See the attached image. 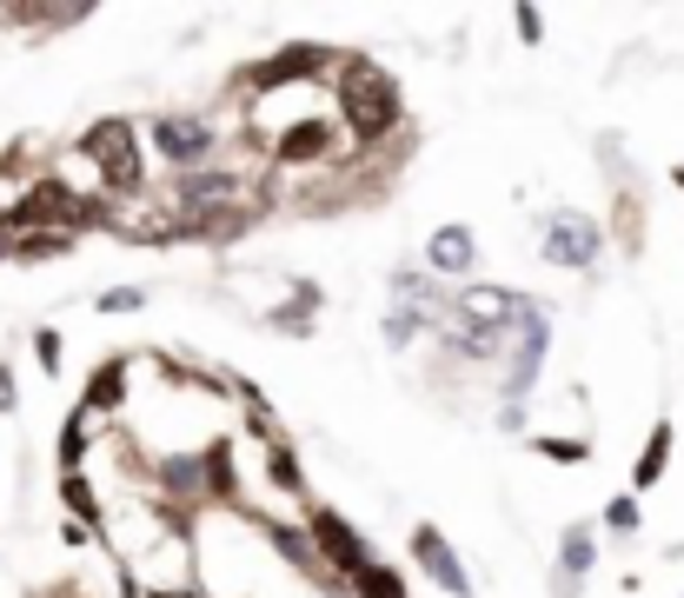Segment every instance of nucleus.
Segmentation results:
<instances>
[{"label": "nucleus", "mask_w": 684, "mask_h": 598, "mask_svg": "<svg viewBox=\"0 0 684 598\" xmlns=\"http://www.w3.org/2000/svg\"><path fill=\"white\" fill-rule=\"evenodd\" d=\"M326 94H332V114H339V127L353 133L359 153H379V146H392L399 133H412V127H405V94H399V80H392L373 54H339Z\"/></svg>", "instance_id": "1"}, {"label": "nucleus", "mask_w": 684, "mask_h": 598, "mask_svg": "<svg viewBox=\"0 0 684 598\" xmlns=\"http://www.w3.org/2000/svg\"><path fill=\"white\" fill-rule=\"evenodd\" d=\"M332 67H339V47H319V40H293V47H273L267 60H246L226 94L233 107H260L273 94H299V87H332Z\"/></svg>", "instance_id": "2"}, {"label": "nucleus", "mask_w": 684, "mask_h": 598, "mask_svg": "<svg viewBox=\"0 0 684 598\" xmlns=\"http://www.w3.org/2000/svg\"><path fill=\"white\" fill-rule=\"evenodd\" d=\"M73 146L94 160V174H101L107 200H133V194H146V153H140L146 140H140V120L107 114V120H94L87 133H80Z\"/></svg>", "instance_id": "3"}, {"label": "nucleus", "mask_w": 684, "mask_h": 598, "mask_svg": "<svg viewBox=\"0 0 684 598\" xmlns=\"http://www.w3.org/2000/svg\"><path fill=\"white\" fill-rule=\"evenodd\" d=\"M140 140H146L166 166H174V174L213 166V160L226 153V127H220L213 114H200V107H166V114H153Z\"/></svg>", "instance_id": "4"}, {"label": "nucleus", "mask_w": 684, "mask_h": 598, "mask_svg": "<svg viewBox=\"0 0 684 598\" xmlns=\"http://www.w3.org/2000/svg\"><path fill=\"white\" fill-rule=\"evenodd\" d=\"M545 347H552V306H545V300H526L519 326H511V353H505V373H498V392H505V406H526V392L539 386Z\"/></svg>", "instance_id": "5"}, {"label": "nucleus", "mask_w": 684, "mask_h": 598, "mask_svg": "<svg viewBox=\"0 0 684 598\" xmlns=\"http://www.w3.org/2000/svg\"><path fill=\"white\" fill-rule=\"evenodd\" d=\"M306 539H312V552H319V565L346 585L353 572H366L373 565V546L359 539V526L346 519V512H332V505H319V499H306Z\"/></svg>", "instance_id": "6"}, {"label": "nucleus", "mask_w": 684, "mask_h": 598, "mask_svg": "<svg viewBox=\"0 0 684 598\" xmlns=\"http://www.w3.org/2000/svg\"><path fill=\"white\" fill-rule=\"evenodd\" d=\"M545 260L571 267V273H598V260H605V226H598L591 213H578V207H558L545 220Z\"/></svg>", "instance_id": "7"}, {"label": "nucleus", "mask_w": 684, "mask_h": 598, "mask_svg": "<svg viewBox=\"0 0 684 598\" xmlns=\"http://www.w3.org/2000/svg\"><path fill=\"white\" fill-rule=\"evenodd\" d=\"M252 526H260V539L280 552V565L286 572H299L306 585H319L326 598H339V591H346V585H339L326 565H319V552H312V539H306V526H293V519H280V512H252Z\"/></svg>", "instance_id": "8"}, {"label": "nucleus", "mask_w": 684, "mask_h": 598, "mask_svg": "<svg viewBox=\"0 0 684 598\" xmlns=\"http://www.w3.org/2000/svg\"><path fill=\"white\" fill-rule=\"evenodd\" d=\"M532 293H511V286H485V280H465L459 300H452V319L459 326H492V332H511L519 326Z\"/></svg>", "instance_id": "9"}, {"label": "nucleus", "mask_w": 684, "mask_h": 598, "mask_svg": "<svg viewBox=\"0 0 684 598\" xmlns=\"http://www.w3.org/2000/svg\"><path fill=\"white\" fill-rule=\"evenodd\" d=\"M472 267H479V233H472L465 220L433 226V239H425V273L446 280V286H465V280H472Z\"/></svg>", "instance_id": "10"}, {"label": "nucleus", "mask_w": 684, "mask_h": 598, "mask_svg": "<svg viewBox=\"0 0 684 598\" xmlns=\"http://www.w3.org/2000/svg\"><path fill=\"white\" fill-rule=\"evenodd\" d=\"M319 306H326V286H319V280L286 273V280H280V306H267V313H260V326H267V332H280V339H306V332L319 326Z\"/></svg>", "instance_id": "11"}, {"label": "nucleus", "mask_w": 684, "mask_h": 598, "mask_svg": "<svg viewBox=\"0 0 684 598\" xmlns=\"http://www.w3.org/2000/svg\"><path fill=\"white\" fill-rule=\"evenodd\" d=\"M412 565L433 578L446 598H472V578H465V559L452 552V539L439 526H412Z\"/></svg>", "instance_id": "12"}, {"label": "nucleus", "mask_w": 684, "mask_h": 598, "mask_svg": "<svg viewBox=\"0 0 684 598\" xmlns=\"http://www.w3.org/2000/svg\"><path fill=\"white\" fill-rule=\"evenodd\" d=\"M127 366H133V360H107V366H94L87 392H80V412H94L101 425H114V419L127 412Z\"/></svg>", "instance_id": "13"}, {"label": "nucleus", "mask_w": 684, "mask_h": 598, "mask_svg": "<svg viewBox=\"0 0 684 598\" xmlns=\"http://www.w3.org/2000/svg\"><path fill=\"white\" fill-rule=\"evenodd\" d=\"M60 505H67V519L87 526V532L107 526V499H101V485H94L87 472H60Z\"/></svg>", "instance_id": "14"}, {"label": "nucleus", "mask_w": 684, "mask_h": 598, "mask_svg": "<svg viewBox=\"0 0 684 598\" xmlns=\"http://www.w3.org/2000/svg\"><path fill=\"white\" fill-rule=\"evenodd\" d=\"M80 21H94V8H0V27L14 34H67Z\"/></svg>", "instance_id": "15"}, {"label": "nucleus", "mask_w": 684, "mask_h": 598, "mask_svg": "<svg viewBox=\"0 0 684 598\" xmlns=\"http://www.w3.org/2000/svg\"><path fill=\"white\" fill-rule=\"evenodd\" d=\"M671 446H677L671 419H658V425H651V439H645V453H638V466H632V499L651 492V485H664V472H671Z\"/></svg>", "instance_id": "16"}, {"label": "nucleus", "mask_w": 684, "mask_h": 598, "mask_svg": "<svg viewBox=\"0 0 684 598\" xmlns=\"http://www.w3.org/2000/svg\"><path fill=\"white\" fill-rule=\"evenodd\" d=\"M94 433H101V419L94 412H67V425H60V446H54V459H60V472H87V453H94Z\"/></svg>", "instance_id": "17"}, {"label": "nucleus", "mask_w": 684, "mask_h": 598, "mask_svg": "<svg viewBox=\"0 0 684 598\" xmlns=\"http://www.w3.org/2000/svg\"><path fill=\"white\" fill-rule=\"evenodd\" d=\"M612 239L625 246V260H638V253H645V200H638V187H618L612 194Z\"/></svg>", "instance_id": "18"}, {"label": "nucleus", "mask_w": 684, "mask_h": 598, "mask_svg": "<svg viewBox=\"0 0 684 598\" xmlns=\"http://www.w3.org/2000/svg\"><path fill=\"white\" fill-rule=\"evenodd\" d=\"M591 565H598L591 526H565V539H558V578H571V591H578V578H591Z\"/></svg>", "instance_id": "19"}, {"label": "nucleus", "mask_w": 684, "mask_h": 598, "mask_svg": "<svg viewBox=\"0 0 684 598\" xmlns=\"http://www.w3.org/2000/svg\"><path fill=\"white\" fill-rule=\"evenodd\" d=\"M267 485L306 505V472H299V453H293V439H273V446H267Z\"/></svg>", "instance_id": "20"}, {"label": "nucleus", "mask_w": 684, "mask_h": 598, "mask_svg": "<svg viewBox=\"0 0 684 598\" xmlns=\"http://www.w3.org/2000/svg\"><path fill=\"white\" fill-rule=\"evenodd\" d=\"M346 598H412V591H405V578H399L392 565H379V559H373L366 572H353V578H346Z\"/></svg>", "instance_id": "21"}, {"label": "nucleus", "mask_w": 684, "mask_h": 598, "mask_svg": "<svg viewBox=\"0 0 684 598\" xmlns=\"http://www.w3.org/2000/svg\"><path fill=\"white\" fill-rule=\"evenodd\" d=\"M379 332H386V347H392V353H405V347H412V339H425V332H433V326H425L418 313H405V306H392Z\"/></svg>", "instance_id": "22"}, {"label": "nucleus", "mask_w": 684, "mask_h": 598, "mask_svg": "<svg viewBox=\"0 0 684 598\" xmlns=\"http://www.w3.org/2000/svg\"><path fill=\"white\" fill-rule=\"evenodd\" d=\"M532 453H539V459H552V466H585V459H591V446H585V439H565V433L532 439Z\"/></svg>", "instance_id": "23"}, {"label": "nucleus", "mask_w": 684, "mask_h": 598, "mask_svg": "<svg viewBox=\"0 0 684 598\" xmlns=\"http://www.w3.org/2000/svg\"><path fill=\"white\" fill-rule=\"evenodd\" d=\"M598 526H605V532H618V539H632V532L645 526V512H638V499H632V492H618V499L605 505V519H598Z\"/></svg>", "instance_id": "24"}, {"label": "nucleus", "mask_w": 684, "mask_h": 598, "mask_svg": "<svg viewBox=\"0 0 684 598\" xmlns=\"http://www.w3.org/2000/svg\"><path fill=\"white\" fill-rule=\"evenodd\" d=\"M94 313H146V286H107L101 300H94Z\"/></svg>", "instance_id": "25"}, {"label": "nucleus", "mask_w": 684, "mask_h": 598, "mask_svg": "<svg viewBox=\"0 0 684 598\" xmlns=\"http://www.w3.org/2000/svg\"><path fill=\"white\" fill-rule=\"evenodd\" d=\"M60 353H67L60 332L54 326H34V360H40V373H60Z\"/></svg>", "instance_id": "26"}, {"label": "nucleus", "mask_w": 684, "mask_h": 598, "mask_svg": "<svg viewBox=\"0 0 684 598\" xmlns=\"http://www.w3.org/2000/svg\"><path fill=\"white\" fill-rule=\"evenodd\" d=\"M511 34H519L526 47H539L545 40V14L539 8H511Z\"/></svg>", "instance_id": "27"}, {"label": "nucleus", "mask_w": 684, "mask_h": 598, "mask_svg": "<svg viewBox=\"0 0 684 598\" xmlns=\"http://www.w3.org/2000/svg\"><path fill=\"white\" fill-rule=\"evenodd\" d=\"M21 406V386H14V366L0 360V412H14Z\"/></svg>", "instance_id": "28"}, {"label": "nucleus", "mask_w": 684, "mask_h": 598, "mask_svg": "<svg viewBox=\"0 0 684 598\" xmlns=\"http://www.w3.org/2000/svg\"><path fill=\"white\" fill-rule=\"evenodd\" d=\"M498 433H526V406H498Z\"/></svg>", "instance_id": "29"}, {"label": "nucleus", "mask_w": 684, "mask_h": 598, "mask_svg": "<svg viewBox=\"0 0 684 598\" xmlns=\"http://www.w3.org/2000/svg\"><path fill=\"white\" fill-rule=\"evenodd\" d=\"M60 539H67V546H94L101 532H87V526H73V519H67V526H60Z\"/></svg>", "instance_id": "30"}, {"label": "nucleus", "mask_w": 684, "mask_h": 598, "mask_svg": "<svg viewBox=\"0 0 684 598\" xmlns=\"http://www.w3.org/2000/svg\"><path fill=\"white\" fill-rule=\"evenodd\" d=\"M40 598H87L80 585H54V591H40Z\"/></svg>", "instance_id": "31"}, {"label": "nucleus", "mask_w": 684, "mask_h": 598, "mask_svg": "<svg viewBox=\"0 0 684 598\" xmlns=\"http://www.w3.org/2000/svg\"><path fill=\"white\" fill-rule=\"evenodd\" d=\"M671 180H677V194H684V160H677V174H671Z\"/></svg>", "instance_id": "32"}]
</instances>
